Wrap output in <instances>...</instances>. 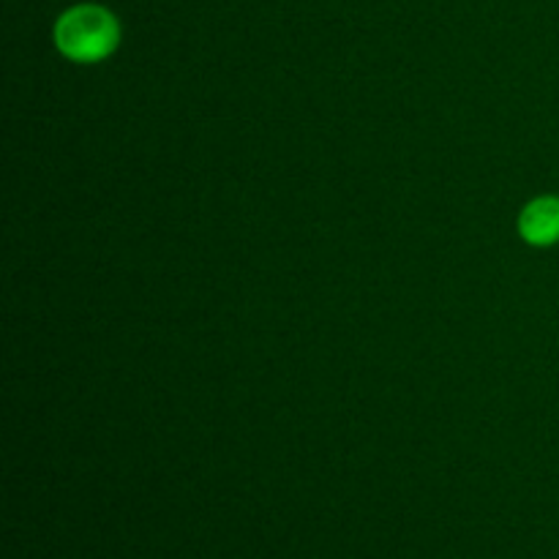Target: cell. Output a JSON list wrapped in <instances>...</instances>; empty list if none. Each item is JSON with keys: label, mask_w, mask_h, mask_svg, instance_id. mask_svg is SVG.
Wrapping results in <instances>:
<instances>
[{"label": "cell", "mask_w": 559, "mask_h": 559, "mask_svg": "<svg viewBox=\"0 0 559 559\" xmlns=\"http://www.w3.org/2000/svg\"><path fill=\"white\" fill-rule=\"evenodd\" d=\"M519 233L533 246H551L559 240V200L538 197L519 216Z\"/></svg>", "instance_id": "obj_2"}, {"label": "cell", "mask_w": 559, "mask_h": 559, "mask_svg": "<svg viewBox=\"0 0 559 559\" xmlns=\"http://www.w3.org/2000/svg\"><path fill=\"white\" fill-rule=\"evenodd\" d=\"M120 41L118 20L102 5H74L55 25V44L76 63H96L115 52Z\"/></svg>", "instance_id": "obj_1"}]
</instances>
